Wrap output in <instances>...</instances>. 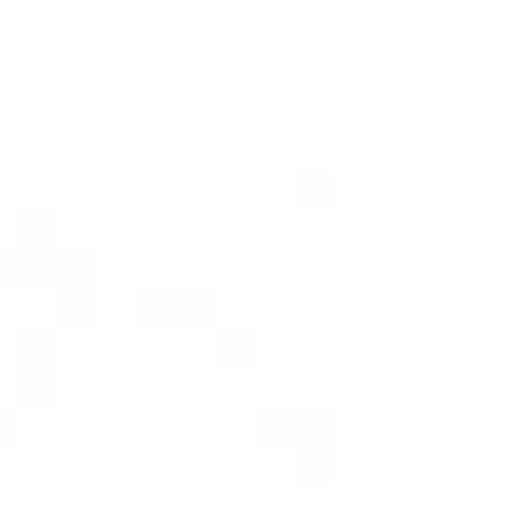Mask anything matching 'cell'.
I'll list each match as a JSON object with an SVG mask.
<instances>
[{
    "mask_svg": "<svg viewBox=\"0 0 512 512\" xmlns=\"http://www.w3.org/2000/svg\"><path fill=\"white\" fill-rule=\"evenodd\" d=\"M5 234H10V239H20V244H55V239H65L55 204H40V199L15 204V209H10V229H5Z\"/></svg>",
    "mask_w": 512,
    "mask_h": 512,
    "instance_id": "obj_5",
    "label": "cell"
},
{
    "mask_svg": "<svg viewBox=\"0 0 512 512\" xmlns=\"http://www.w3.org/2000/svg\"><path fill=\"white\" fill-rule=\"evenodd\" d=\"M289 179L299 184V189H334L339 184V165L334 160H299Z\"/></svg>",
    "mask_w": 512,
    "mask_h": 512,
    "instance_id": "obj_8",
    "label": "cell"
},
{
    "mask_svg": "<svg viewBox=\"0 0 512 512\" xmlns=\"http://www.w3.org/2000/svg\"><path fill=\"white\" fill-rule=\"evenodd\" d=\"M289 448H294V458H299V463H329V458H334V448H339V423H319V428H309V433L289 438Z\"/></svg>",
    "mask_w": 512,
    "mask_h": 512,
    "instance_id": "obj_7",
    "label": "cell"
},
{
    "mask_svg": "<svg viewBox=\"0 0 512 512\" xmlns=\"http://www.w3.org/2000/svg\"><path fill=\"white\" fill-rule=\"evenodd\" d=\"M209 329H214V343H224V348H254L259 343V319L254 314H244V309H209Z\"/></svg>",
    "mask_w": 512,
    "mask_h": 512,
    "instance_id": "obj_6",
    "label": "cell"
},
{
    "mask_svg": "<svg viewBox=\"0 0 512 512\" xmlns=\"http://www.w3.org/2000/svg\"><path fill=\"white\" fill-rule=\"evenodd\" d=\"M130 299L140 309H165V314H209L219 304V289L194 274H150V279H135Z\"/></svg>",
    "mask_w": 512,
    "mask_h": 512,
    "instance_id": "obj_3",
    "label": "cell"
},
{
    "mask_svg": "<svg viewBox=\"0 0 512 512\" xmlns=\"http://www.w3.org/2000/svg\"><path fill=\"white\" fill-rule=\"evenodd\" d=\"M15 413H20V403H15L10 393H0V428H10V423H15Z\"/></svg>",
    "mask_w": 512,
    "mask_h": 512,
    "instance_id": "obj_9",
    "label": "cell"
},
{
    "mask_svg": "<svg viewBox=\"0 0 512 512\" xmlns=\"http://www.w3.org/2000/svg\"><path fill=\"white\" fill-rule=\"evenodd\" d=\"M249 418L259 428H274L284 438H299L319 423H339V408L329 398H309V393H264L249 403Z\"/></svg>",
    "mask_w": 512,
    "mask_h": 512,
    "instance_id": "obj_2",
    "label": "cell"
},
{
    "mask_svg": "<svg viewBox=\"0 0 512 512\" xmlns=\"http://www.w3.org/2000/svg\"><path fill=\"white\" fill-rule=\"evenodd\" d=\"M10 368L20 393H45L60 373V334L50 314H25L10 329Z\"/></svg>",
    "mask_w": 512,
    "mask_h": 512,
    "instance_id": "obj_1",
    "label": "cell"
},
{
    "mask_svg": "<svg viewBox=\"0 0 512 512\" xmlns=\"http://www.w3.org/2000/svg\"><path fill=\"white\" fill-rule=\"evenodd\" d=\"M45 284H50V294H55V309H85V304L95 299V289H100V249L85 239Z\"/></svg>",
    "mask_w": 512,
    "mask_h": 512,
    "instance_id": "obj_4",
    "label": "cell"
}]
</instances>
